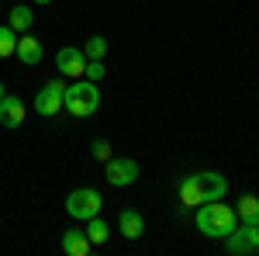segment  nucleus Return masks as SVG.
Segmentation results:
<instances>
[{
    "instance_id": "39448f33",
    "label": "nucleus",
    "mask_w": 259,
    "mask_h": 256,
    "mask_svg": "<svg viewBox=\"0 0 259 256\" xmlns=\"http://www.w3.org/2000/svg\"><path fill=\"white\" fill-rule=\"evenodd\" d=\"M139 180V163L128 156H111L107 159V184L111 187H128Z\"/></svg>"
},
{
    "instance_id": "f3484780",
    "label": "nucleus",
    "mask_w": 259,
    "mask_h": 256,
    "mask_svg": "<svg viewBox=\"0 0 259 256\" xmlns=\"http://www.w3.org/2000/svg\"><path fill=\"white\" fill-rule=\"evenodd\" d=\"M104 52H107V39L104 35H90L83 42V56L87 59H104Z\"/></svg>"
},
{
    "instance_id": "20e7f679",
    "label": "nucleus",
    "mask_w": 259,
    "mask_h": 256,
    "mask_svg": "<svg viewBox=\"0 0 259 256\" xmlns=\"http://www.w3.org/2000/svg\"><path fill=\"white\" fill-rule=\"evenodd\" d=\"M62 94H66V87H62L59 80L45 83L38 94H35V111H38L41 118H56L62 111Z\"/></svg>"
},
{
    "instance_id": "4be33fe9",
    "label": "nucleus",
    "mask_w": 259,
    "mask_h": 256,
    "mask_svg": "<svg viewBox=\"0 0 259 256\" xmlns=\"http://www.w3.org/2000/svg\"><path fill=\"white\" fill-rule=\"evenodd\" d=\"M35 4H52V0H35Z\"/></svg>"
},
{
    "instance_id": "f03ea898",
    "label": "nucleus",
    "mask_w": 259,
    "mask_h": 256,
    "mask_svg": "<svg viewBox=\"0 0 259 256\" xmlns=\"http://www.w3.org/2000/svg\"><path fill=\"white\" fill-rule=\"evenodd\" d=\"M235 222H239V215L221 201H204V208L197 211V229L207 239H225L235 229Z\"/></svg>"
},
{
    "instance_id": "ddd939ff",
    "label": "nucleus",
    "mask_w": 259,
    "mask_h": 256,
    "mask_svg": "<svg viewBox=\"0 0 259 256\" xmlns=\"http://www.w3.org/2000/svg\"><path fill=\"white\" fill-rule=\"evenodd\" d=\"M235 215H239L245 225H256V222H259V197H252V194L239 197V208H235Z\"/></svg>"
},
{
    "instance_id": "dca6fc26",
    "label": "nucleus",
    "mask_w": 259,
    "mask_h": 256,
    "mask_svg": "<svg viewBox=\"0 0 259 256\" xmlns=\"http://www.w3.org/2000/svg\"><path fill=\"white\" fill-rule=\"evenodd\" d=\"M14 49H18V31L11 24H0V59L14 56Z\"/></svg>"
},
{
    "instance_id": "a211bd4d",
    "label": "nucleus",
    "mask_w": 259,
    "mask_h": 256,
    "mask_svg": "<svg viewBox=\"0 0 259 256\" xmlns=\"http://www.w3.org/2000/svg\"><path fill=\"white\" fill-rule=\"evenodd\" d=\"M239 232L245 236V246H249V253H259V222H256V225H245V222H242Z\"/></svg>"
},
{
    "instance_id": "aec40b11",
    "label": "nucleus",
    "mask_w": 259,
    "mask_h": 256,
    "mask_svg": "<svg viewBox=\"0 0 259 256\" xmlns=\"http://www.w3.org/2000/svg\"><path fill=\"white\" fill-rule=\"evenodd\" d=\"M90 153H94V156H97L100 163H107V159H111V142H107V138H94Z\"/></svg>"
},
{
    "instance_id": "1a4fd4ad",
    "label": "nucleus",
    "mask_w": 259,
    "mask_h": 256,
    "mask_svg": "<svg viewBox=\"0 0 259 256\" xmlns=\"http://www.w3.org/2000/svg\"><path fill=\"white\" fill-rule=\"evenodd\" d=\"M14 56H18L24 66H38L41 56H45V49H41V42L35 39V35H18V49H14Z\"/></svg>"
},
{
    "instance_id": "9b49d317",
    "label": "nucleus",
    "mask_w": 259,
    "mask_h": 256,
    "mask_svg": "<svg viewBox=\"0 0 259 256\" xmlns=\"http://www.w3.org/2000/svg\"><path fill=\"white\" fill-rule=\"evenodd\" d=\"M118 232L124 239H139L142 232H145V218H142L135 208H124V211L118 215Z\"/></svg>"
},
{
    "instance_id": "423d86ee",
    "label": "nucleus",
    "mask_w": 259,
    "mask_h": 256,
    "mask_svg": "<svg viewBox=\"0 0 259 256\" xmlns=\"http://www.w3.org/2000/svg\"><path fill=\"white\" fill-rule=\"evenodd\" d=\"M56 66H59L62 77H83L87 56H83V49H73V45H66V49H59V56H56Z\"/></svg>"
},
{
    "instance_id": "9d476101",
    "label": "nucleus",
    "mask_w": 259,
    "mask_h": 256,
    "mask_svg": "<svg viewBox=\"0 0 259 256\" xmlns=\"http://www.w3.org/2000/svg\"><path fill=\"white\" fill-rule=\"evenodd\" d=\"M90 249H94V242L87 239L83 229H66L62 232V253L66 256H87Z\"/></svg>"
},
{
    "instance_id": "f257e3e1",
    "label": "nucleus",
    "mask_w": 259,
    "mask_h": 256,
    "mask_svg": "<svg viewBox=\"0 0 259 256\" xmlns=\"http://www.w3.org/2000/svg\"><path fill=\"white\" fill-rule=\"evenodd\" d=\"M62 107H66L73 118H90V115L100 107L97 83H94V80H87V77H76V83H69V87H66V94H62Z\"/></svg>"
},
{
    "instance_id": "2eb2a0df",
    "label": "nucleus",
    "mask_w": 259,
    "mask_h": 256,
    "mask_svg": "<svg viewBox=\"0 0 259 256\" xmlns=\"http://www.w3.org/2000/svg\"><path fill=\"white\" fill-rule=\"evenodd\" d=\"M83 232H87V239H90L94 246H104V242H107V232H111V229H107V225H104V222H100V218L94 215V218H87V229H83Z\"/></svg>"
},
{
    "instance_id": "412c9836",
    "label": "nucleus",
    "mask_w": 259,
    "mask_h": 256,
    "mask_svg": "<svg viewBox=\"0 0 259 256\" xmlns=\"http://www.w3.org/2000/svg\"><path fill=\"white\" fill-rule=\"evenodd\" d=\"M4 94H7V90H4V83H0V97H4Z\"/></svg>"
},
{
    "instance_id": "0eeeda50",
    "label": "nucleus",
    "mask_w": 259,
    "mask_h": 256,
    "mask_svg": "<svg viewBox=\"0 0 259 256\" xmlns=\"http://www.w3.org/2000/svg\"><path fill=\"white\" fill-rule=\"evenodd\" d=\"M194 177H197V187H200V197H204V201H221L225 191H228V180L221 177V173H214V170L194 173Z\"/></svg>"
},
{
    "instance_id": "6e6552de",
    "label": "nucleus",
    "mask_w": 259,
    "mask_h": 256,
    "mask_svg": "<svg viewBox=\"0 0 259 256\" xmlns=\"http://www.w3.org/2000/svg\"><path fill=\"white\" fill-rule=\"evenodd\" d=\"M24 121V100L14 97V94H4L0 97V125L4 128H18Z\"/></svg>"
},
{
    "instance_id": "7ed1b4c3",
    "label": "nucleus",
    "mask_w": 259,
    "mask_h": 256,
    "mask_svg": "<svg viewBox=\"0 0 259 256\" xmlns=\"http://www.w3.org/2000/svg\"><path fill=\"white\" fill-rule=\"evenodd\" d=\"M100 208H104V197L94 187H80V191H73V194L66 197V211L73 218H83V222L100 215Z\"/></svg>"
},
{
    "instance_id": "4468645a",
    "label": "nucleus",
    "mask_w": 259,
    "mask_h": 256,
    "mask_svg": "<svg viewBox=\"0 0 259 256\" xmlns=\"http://www.w3.org/2000/svg\"><path fill=\"white\" fill-rule=\"evenodd\" d=\"M31 21H35V11H28V7H14L11 18H7V24H11L18 35H24V31L31 28Z\"/></svg>"
},
{
    "instance_id": "f8f14e48",
    "label": "nucleus",
    "mask_w": 259,
    "mask_h": 256,
    "mask_svg": "<svg viewBox=\"0 0 259 256\" xmlns=\"http://www.w3.org/2000/svg\"><path fill=\"white\" fill-rule=\"evenodd\" d=\"M180 204H183V208L204 204V197H200V187H197V177H183V180H180Z\"/></svg>"
},
{
    "instance_id": "6ab92c4d",
    "label": "nucleus",
    "mask_w": 259,
    "mask_h": 256,
    "mask_svg": "<svg viewBox=\"0 0 259 256\" xmlns=\"http://www.w3.org/2000/svg\"><path fill=\"white\" fill-rule=\"evenodd\" d=\"M104 73H107V69H104V59H87V66H83V77L87 80L97 83V80H104Z\"/></svg>"
}]
</instances>
